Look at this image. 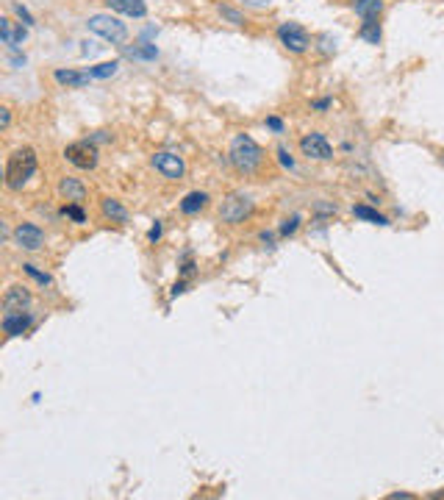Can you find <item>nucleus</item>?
Masks as SVG:
<instances>
[{
  "label": "nucleus",
  "instance_id": "nucleus-16",
  "mask_svg": "<svg viewBox=\"0 0 444 500\" xmlns=\"http://www.w3.org/2000/svg\"><path fill=\"white\" fill-rule=\"evenodd\" d=\"M59 192L73 203H84V197H86V186L81 181H75V178H64L59 184Z\"/></svg>",
  "mask_w": 444,
  "mask_h": 500
},
{
  "label": "nucleus",
  "instance_id": "nucleus-31",
  "mask_svg": "<svg viewBox=\"0 0 444 500\" xmlns=\"http://www.w3.org/2000/svg\"><path fill=\"white\" fill-rule=\"evenodd\" d=\"M158 236H161V222H156V225L150 228V233H147V239H150V242H158Z\"/></svg>",
  "mask_w": 444,
  "mask_h": 500
},
{
  "label": "nucleus",
  "instance_id": "nucleus-17",
  "mask_svg": "<svg viewBox=\"0 0 444 500\" xmlns=\"http://www.w3.org/2000/svg\"><path fill=\"white\" fill-rule=\"evenodd\" d=\"M205 203H208V195H205V192H189V195L181 200V211H183V214H194V211H200Z\"/></svg>",
  "mask_w": 444,
  "mask_h": 500
},
{
  "label": "nucleus",
  "instance_id": "nucleus-11",
  "mask_svg": "<svg viewBox=\"0 0 444 500\" xmlns=\"http://www.w3.org/2000/svg\"><path fill=\"white\" fill-rule=\"evenodd\" d=\"M0 37H3V45H9V51H20V45L28 37V31L23 28V23H15V20L3 17V20H0Z\"/></svg>",
  "mask_w": 444,
  "mask_h": 500
},
{
  "label": "nucleus",
  "instance_id": "nucleus-3",
  "mask_svg": "<svg viewBox=\"0 0 444 500\" xmlns=\"http://www.w3.org/2000/svg\"><path fill=\"white\" fill-rule=\"evenodd\" d=\"M86 28H89L92 34L103 37V39L111 42V45H125V39H128V26L120 23V20L111 17V15H92V17L86 20Z\"/></svg>",
  "mask_w": 444,
  "mask_h": 500
},
{
  "label": "nucleus",
  "instance_id": "nucleus-33",
  "mask_svg": "<svg viewBox=\"0 0 444 500\" xmlns=\"http://www.w3.org/2000/svg\"><path fill=\"white\" fill-rule=\"evenodd\" d=\"M0 111H3V117H0V125H3V128H9V123H12V111H9L6 106L0 109Z\"/></svg>",
  "mask_w": 444,
  "mask_h": 500
},
{
  "label": "nucleus",
  "instance_id": "nucleus-1",
  "mask_svg": "<svg viewBox=\"0 0 444 500\" xmlns=\"http://www.w3.org/2000/svg\"><path fill=\"white\" fill-rule=\"evenodd\" d=\"M228 159H231V164L239 170V172H256L259 167H261V161H264V153H261V148L256 145V139H250L248 134H239V136H234V142H231V150H228Z\"/></svg>",
  "mask_w": 444,
  "mask_h": 500
},
{
  "label": "nucleus",
  "instance_id": "nucleus-23",
  "mask_svg": "<svg viewBox=\"0 0 444 500\" xmlns=\"http://www.w3.org/2000/svg\"><path fill=\"white\" fill-rule=\"evenodd\" d=\"M353 214L361 217V220H369V222H375V225H389V220H386L383 214H378L375 208H369V206H355Z\"/></svg>",
  "mask_w": 444,
  "mask_h": 500
},
{
  "label": "nucleus",
  "instance_id": "nucleus-9",
  "mask_svg": "<svg viewBox=\"0 0 444 500\" xmlns=\"http://www.w3.org/2000/svg\"><path fill=\"white\" fill-rule=\"evenodd\" d=\"M15 239H17V244H20L23 250H39V247L45 244V233H42V228L34 225V222L17 225V228H15Z\"/></svg>",
  "mask_w": 444,
  "mask_h": 500
},
{
  "label": "nucleus",
  "instance_id": "nucleus-32",
  "mask_svg": "<svg viewBox=\"0 0 444 500\" xmlns=\"http://www.w3.org/2000/svg\"><path fill=\"white\" fill-rule=\"evenodd\" d=\"M248 6H253V9H267L270 6V0H245Z\"/></svg>",
  "mask_w": 444,
  "mask_h": 500
},
{
  "label": "nucleus",
  "instance_id": "nucleus-6",
  "mask_svg": "<svg viewBox=\"0 0 444 500\" xmlns=\"http://www.w3.org/2000/svg\"><path fill=\"white\" fill-rule=\"evenodd\" d=\"M250 211H253V200L245 197V195H231L228 200H222V206H219V217H222V222H228V225L242 222Z\"/></svg>",
  "mask_w": 444,
  "mask_h": 500
},
{
  "label": "nucleus",
  "instance_id": "nucleus-22",
  "mask_svg": "<svg viewBox=\"0 0 444 500\" xmlns=\"http://www.w3.org/2000/svg\"><path fill=\"white\" fill-rule=\"evenodd\" d=\"M117 70H120V62H103V64L89 67V75L92 78H111V75H117Z\"/></svg>",
  "mask_w": 444,
  "mask_h": 500
},
{
  "label": "nucleus",
  "instance_id": "nucleus-26",
  "mask_svg": "<svg viewBox=\"0 0 444 500\" xmlns=\"http://www.w3.org/2000/svg\"><path fill=\"white\" fill-rule=\"evenodd\" d=\"M64 214H67V217H73L75 222H86V214H84L81 203H73V206H67V208H64Z\"/></svg>",
  "mask_w": 444,
  "mask_h": 500
},
{
  "label": "nucleus",
  "instance_id": "nucleus-19",
  "mask_svg": "<svg viewBox=\"0 0 444 500\" xmlns=\"http://www.w3.org/2000/svg\"><path fill=\"white\" fill-rule=\"evenodd\" d=\"M103 214L111 217V220H117V222H128V211H125L122 203L114 200V197H106V200H103Z\"/></svg>",
  "mask_w": 444,
  "mask_h": 500
},
{
  "label": "nucleus",
  "instance_id": "nucleus-10",
  "mask_svg": "<svg viewBox=\"0 0 444 500\" xmlns=\"http://www.w3.org/2000/svg\"><path fill=\"white\" fill-rule=\"evenodd\" d=\"M31 306V292L26 287H9L6 295H3V312L6 314H20V312H28Z\"/></svg>",
  "mask_w": 444,
  "mask_h": 500
},
{
  "label": "nucleus",
  "instance_id": "nucleus-13",
  "mask_svg": "<svg viewBox=\"0 0 444 500\" xmlns=\"http://www.w3.org/2000/svg\"><path fill=\"white\" fill-rule=\"evenodd\" d=\"M34 317L28 312H20V314H3V331L6 337H23L28 328H31Z\"/></svg>",
  "mask_w": 444,
  "mask_h": 500
},
{
  "label": "nucleus",
  "instance_id": "nucleus-8",
  "mask_svg": "<svg viewBox=\"0 0 444 500\" xmlns=\"http://www.w3.org/2000/svg\"><path fill=\"white\" fill-rule=\"evenodd\" d=\"M300 150H303V156L317 159V161H328V159H333V148H331V142H328L322 134H317V131H311V134H306V136L300 139Z\"/></svg>",
  "mask_w": 444,
  "mask_h": 500
},
{
  "label": "nucleus",
  "instance_id": "nucleus-12",
  "mask_svg": "<svg viewBox=\"0 0 444 500\" xmlns=\"http://www.w3.org/2000/svg\"><path fill=\"white\" fill-rule=\"evenodd\" d=\"M53 78H56V84H62V87H67V89H84L89 81H92V75H89V70H56L53 73Z\"/></svg>",
  "mask_w": 444,
  "mask_h": 500
},
{
  "label": "nucleus",
  "instance_id": "nucleus-20",
  "mask_svg": "<svg viewBox=\"0 0 444 500\" xmlns=\"http://www.w3.org/2000/svg\"><path fill=\"white\" fill-rule=\"evenodd\" d=\"M358 37H361V39H367L369 45H378V42H380V37H383V31H380V23H378V20H369V23H364V26H361V31H358Z\"/></svg>",
  "mask_w": 444,
  "mask_h": 500
},
{
  "label": "nucleus",
  "instance_id": "nucleus-35",
  "mask_svg": "<svg viewBox=\"0 0 444 500\" xmlns=\"http://www.w3.org/2000/svg\"><path fill=\"white\" fill-rule=\"evenodd\" d=\"M181 292H183V284H175V287H172V298L181 295Z\"/></svg>",
  "mask_w": 444,
  "mask_h": 500
},
{
  "label": "nucleus",
  "instance_id": "nucleus-27",
  "mask_svg": "<svg viewBox=\"0 0 444 500\" xmlns=\"http://www.w3.org/2000/svg\"><path fill=\"white\" fill-rule=\"evenodd\" d=\"M278 161H281L284 167H289V170H295V159H292V153H289L286 148H278Z\"/></svg>",
  "mask_w": 444,
  "mask_h": 500
},
{
  "label": "nucleus",
  "instance_id": "nucleus-4",
  "mask_svg": "<svg viewBox=\"0 0 444 500\" xmlns=\"http://www.w3.org/2000/svg\"><path fill=\"white\" fill-rule=\"evenodd\" d=\"M278 39L289 53H306L311 48V37L300 23H281L278 26Z\"/></svg>",
  "mask_w": 444,
  "mask_h": 500
},
{
  "label": "nucleus",
  "instance_id": "nucleus-21",
  "mask_svg": "<svg viewBox=\"0 0 444 500\" xmlns=\"http://www.w3.org/2000/svg\"><path fill=\"white\" fill-rule=\"evenodd\" d=\"M216 12H219V17H225L231 26H245V15L239 9H234V6H228V3H216Z\"/></svg>",
  "mask_w": 444,
  "mask_h": 500
},
{
  "label": "nucleus",
  "instance_id": "nucleus-28",
  "mask_svg": "<svg viewBox=\"0 0 444 500\" xmlns=\"http://www.w3.org/2000/svg\"><path fill=\"white\" fill-rule=\"evenodd\" d=\"M297 225H300V217H289V220L281 225V233H284V236H289V233H295V231H297Z\"/></svg>",
  "mask_w": 444,
  "mask_h": 500
},
{
  "label": "nucleus",
  "instance_id": "nucleus-36",
  "mask_svg": "<svg viewBox=\"0 0 444 500\" xmlns=\"http://www.w3.org/2000/svg\"><path fill=\"white\" fill-rule=\"evenodd\" d=\"M353 3H355V0H353Z\"/></svg>",
  "mask_w": 444,
  "mask_h": 500
},
{
  "label": "nucleus",
  "instance_id": "nucleus-34",
  "mask_svg": "<svg viewBox=\"0 0 444 500\" xmlns=\"http://www.w3.org/2000/svg\"><path fill=\"white\" fill-rule=\"evenodd\" d=\"M328 106H331V100H328V98H322V100H317V103H314V109H320V111H325Z\"/></svg>",
  "mask_w": 444,
  "mask_h": 500
},
{
  "label": "nucleus",
  "instance_id": "nucleus-25",
  "mask_svg": "<svg viewBox=\"0 0 444 500\" xmlns=\"http://www.w3.org/2000/svg\"><path fill=\"white\" fill-rule=\"evenodd\" d=\"M12 9H15V15L23 20V26H26V28H31V26H34V17L28 15V9H26V6H20V3H12Z\"/></svg>",
  "mask_w": 444,
  "mask_h": 500
},
{
  "label": "nucleus",
  "instance_id": "nucleus-7",
  "mask_svg": "<svg viewBox=\"0 0 444 500\" xmlns=\"http://www.w3.org/2000/svg\"><path fill=\"white\" fill-rule=\"evenodd\" d=\"M153 167L164 175V178H169V181H178V178H183V172H186V164H183V159L178 156V153H169V150H158V153H153Z\"/></svg>",
  "mask_w": 444,
  "mask_h": 500
},
{
  "label": "nucleus",
  "instance_id": "nucleus-29",
  "mask_svg": "<svg viewBox=\"0 0 444 500\" xmlns=\"http://www.w3.org/2000/svg\"><path fill=\"white\" fill-rule=\"evenodd\" d=\"M320 48H322V53H333V51H336V39H331L328 34H322V37H320Z\"/></svg>",
  "mask_w": 444,
  "mask_h": 500
},
{
  "label": "nucleus",
  "instance_id": "nucleus-14",
  "mask_svg": "<svg viewBox=\"0 0 444 500\" xmlns=\"http://www.w3.org/2000/svg\"><path fill=\"white\" fill-rule=\"evenodd\" d=\"M109 9L125 15V17H145L147 15V3L145 0H106Z\"/></svg>",
  "mask_w": 444,
  "mask_h": 500
},
{
  "label": "nucleus",
  "instance_id": "nucleus-30",
  "mask_svg": "<svg viewBox=\"0 0 444 500\" xmlns=\"http://www.w3.org/2000/svg\"><path fill=\"white\" fill-rule=\"evenodd\" d=\"M267 128H272V131H284V120L281 117H267Z\"/></svg>",
  "mask_w": 444,
  "mask_h": 500
},
{
  "label": "nucleus",
  "instance_id": "nucleus-2",
  "mask_svg": "<svg viewBox=\"0 0 444 500\" xmlns=\"http://www.w3.org/2000/svg\"><path fill=\"white\" fill-rule=\"evenodd\" d=\"M34 172H37L34 148H17L6 161V186L9 189H23Z\"/></svg>",
  "mask_w": 444,
  "mask_h": 500
},
{
  "label": "nucleus",
  "instance_id": "nucleus-18",
  "mask_svg": "<svg viewBox=\"0 0 444 500\" xmlns=\"http://www.w3.org/2000/svg\"><path fill=\"white\" fill-rule=\"evenodd\" d=\"M125 53H128L131 59H145V62H153V59L158 56L156 45H150V42H136V45L125 48Z\"/></svg>",
  "mask_w": 444,
  "mask_h": 500
},
{
  "label": "nucleus",
  "instance_id": "nucleus-15",
  "mask_svg": "<svg viewBox=\"0 0 444 500\" xmlns=\"http://www.w3.org/2000/svg\"><path fill=\"white\" fill-rule=\"evenodd\" d=\"M353 9H355V15H358L364 23H369V20H378V17H380L383 0H355Z\"/></svg>",
  "mask_w": 444,
  "mask_h": 500
},
{
  "label": "nucleus",
  "instance_id": "nucleus-24",
  "mask_svg": "<svg viewBox=\"0 0 444 500\" xmlns=\"http://www.w3.org/2000/svg\"><path fill=\"white\" fill-rule=\"evenodd\" d=\"M23 270L37 281V284H42V287H50L53 284V278L48 276V273H42V270H37V265H23Z\"/></svg>",
  "mask_w": 444,
  "mask_h": 500
},
{
  "label": "nucleus",
  "instance_id": "nucleus-5",
  "mask_svg": "<svg viewBox=\"0 0 444 500\" xmlns=\"http://www.w3.org/2000/svg\"><path fill=\"white\" fill-rule=\"evenodd\" d=\"M64 159L78 170H95L98 167V148H95V142L81 139V142H73L64 148Z\"/></svg>",
  "mask_w": 444,
  "mask_h": 500
}]
</instances>
